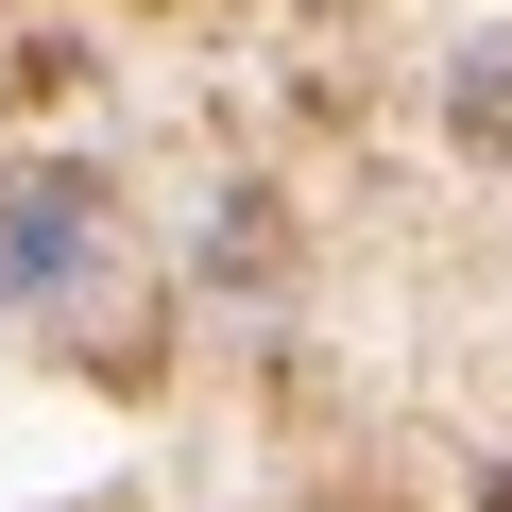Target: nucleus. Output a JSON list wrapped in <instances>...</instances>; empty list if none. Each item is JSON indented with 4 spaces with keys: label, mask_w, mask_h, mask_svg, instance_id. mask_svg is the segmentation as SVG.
I'll return each instance as SVG.
<instances>
[{
    "label": "nucleus",
    "mask_w": 512,
    "mask_h": 512,
    "mask_svg": "<svg viewBox=\"0 0 512 512\" xmlns=\"http://www.w3.org/2000/svg\"><path fill=\"white\" fill-rule=\"evenodd\" d=\"M103 274V188L86 171H35V188H0V308H52Z\"/></svg>",
    "instance_id": "1"
},
{
    "label": "nucleus",
    "mask_w": 512,
    "mask_h": 512,
    "mask_svg": "<svg viewBox=\"0 0 512 512\" xmlns=\"http://www.w3.org/2000/svg\"><path fill=\"white\" fill-rule=\"evenodd\" d=\"M444 120H461V154H512V35H478V52H461Z\"/></svg>",
    "instance_id": "2"
},
{
    "label": "nucleus",
    "mask_w": 512,
    "mask_h": 512,
    "mask_svg": "<svg viewBox=\"0 0 512 512\" xmlns=\"http://www.w3.org/2000/svg\"><path fill=\"white\" fill-rule=\"evenodd\" d=\"M478 512H512V478H478Z\"/></svg>",
    "instance_id": "3"
}]
</instances>
